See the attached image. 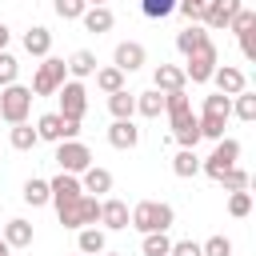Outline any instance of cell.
I'll return each mask as SVG.
<instances>
[{
	"label": "cell",
	"instance_id": "6da1fadb",
	"mask_svg": "<svg viewBox=\"0 0 256 256\" xmlns=\"http://www.w3.org/2000/svg\"><path fill=\"white\" fill-rule=\"evenodd\" d=\"M128 224H132L136 232H168V228L176 224V212H172V204H164V200H140V204L128 212Z\"/></svg>",
	"mask_w": 256,
	"mask_h": 256
},
{
	"label": "cell",
	"instance_id": "7a4b0ae2",
	"mask_svg": "<svg viewBox=\"0 0 256 256\" xmlns=\"http://www.w3.org/2000/svg\"><path fill=\"white\" fill-rule=\"evenodd\" d=\"M228 116H232V96H224V92L204 96V112L196 116V124H200V140H220Z\"/></svg>",
	"mask_w": 256,
	"mask_h": 256
},
{
	"label": "cell",
	"instance_id": "3957f363",
	"mask_svg": "<svg viewBox=\"0 0 256 256\" xmlns=\"http://www.w3.org/2000/svg\"><path fill=\"white\" fill-rule=\"evenodd\" d=\"M64 80H68V64L60 56H40L36 76H32V96H56Z\"/></svg>",
	"mask_w": 256,
	"mask_h": 256
},
{
	"label": "cell",
	"instance_id": "277c9868",
	"mask_svg": "<svg viewBox=\"0 0 256 256\" xmlns=\"http://www.w3.org/2000/svg\"><path fill=\"white\" fill-rule=\"evenodd\" d=\"M32 88H24V84H4L0 88V116L8 120V124H20V120H28V112H32Z\"/></svg>",
	"mask_w": 256,
	"mask_h": 256
},
{
	"label": "cell",
	"instance_id": "5b68a950",
	"mask_svg": "<svg viewBox=\"0 0 256 256\" xmlns=\"http://www.w3.org/2000/svg\"><path fill=\"white\" fill-rule=\"evenodd\" d=\"M60 212V224L64 228H92V224H100V200L96 196H80V200H72V204H64V208H56Z\"/></svg>",
	"mask_w": 256,
	"mask_h": 256
},
{
	"label": "cell",
	"instance_id": "8992f818",
	"mask_svg": "<svg viewBox=\"0 0 256 256\" xmlns=\"http://www.w3.org/2000/svg\"><path fill=\"white\" fill-rule=\"evenodd\" d=\"M236 160H240V140H232V136L224 140V136H220V140H216V148H212V156H208V160H200V172H204L208 180H220V172H228Z\"/></svg>",
	"mask_w": 256,
	"mask_h": 256
},
{
	"label": "cell",
	"instance_id": "52a82bcc",
	"mask_svg": "<svg viewBox=\"0 0 256 256\" xmlns=\"http://www.w3.org/2000/svg\"><path fill=\"white\" fill-rule=\"evenodd\" d=\"M56 96H60V116L80 124L84 112H88V88H84L80 80H64V84L56 88Z\"/></svg>",
	"mask_w": 256,
	"mask_h": 256
},
{
	"label": "cell",
	"instance_id": "ba28073f",
	"mask_svg": "<svg viewBox=\"0 0 256 256\" xmlns=\"http://www.w3.org/2000/svg\"><path fill=\"white\" fill-rule=\"evenodd\" d=\"M188 64H184V76L192 80V84H208L212 80V72H216V64H220V52H216V44H204V48H196L192 56H184Z\"/></svg>",
	"mask_w": 256,
	"mask_h": 256
},
{
	"label": "cell",
	"instance_id": "9c48e42d",
	"mask_svg": "<svg viewBox=\"0 0 256 256\" xmlns=\"http://www.w3.org/2000/svg\"><path fill=\"white\" fill-rule=\"evenodd\" d=\"M76 132H80V124H76V120H64L60 112H44V116L36 120V136H40V140H52V144L76 140Z\"/></svg>",
	"mask_w": 256,
	"mask_h": 256
},
{
	"label": "cell",
	"instance_id": "30bf717a",
	"mask_svg": "<svg viewBox=\"0 0 256 256\" xmlns=\"http://www.w3.org/2000/svg\"><path fill=\"white\" fill-rule=\"evenodd\" d=\"M56 164H60V172L80 176V172L92 164V152H88V144H80V140H60V144H56Z\"/></svg>",
	"mask_w": 256,
	"mask_h": 256
},
{
	"label": "cell",
	"instance_id": "8fae6325",
	"mask_svg": "<svg viewBox=\"0 0 256 256\" xmlns=\"http://www.w3.org/2000/svg\"><path fill=\"white\" fill-rule=\"evenodd\" d=\"M240 8H244L240 0H208V4L200 8V24H204L208 32H220V28H228V20H232Z\"/></svg>",
	"mask_w": 256,
	"mask_h": 256
},
{
	"label": "cell",
	"instance_id": "7c38bea8",
	"mask_svg": "<svg viewBox=\"0 0 256 256\" xmlns=\"http://www.w3.org/2000/svg\"><path fill=\"white\" fill-rule=\"evenodd\" d=\"M48 192H52V204H56V208H64V204H72V200H80V196H84L80 176H72V172L52 176V180H48Z\"/></svg>",
	"mask_w": 256,
	"mask_h": 256
},
{
	"label": "cell",
	"instance_id": "4fadbf2b",
	"mask_svg": "<svg viewBox=\"0 0 256 256\" xmlns=\"http://www.w3.org/2000/svg\"><path fill=\"white\" fill-rule=\"evenodd\" d=\"M144 60H148V52H144V44H136V40H124V44H116V52H112V64H116L124 76L136 72Z\"/></svg>",
	"mask_w": 256,
	"mask_h": 256
},
{
	"label": "cell",
	"instance_id": "5bb4252c",
	"mask_svg": "<svg viewBox=\"0 0 256 256\" xmlns=\"http://www.w3.org/2000/svg\"><path fill=\"white\" fill-rule=\"evenodd\" d=\"M212 80H216V92H224V96H236V92H244V88H248L244 72H240V68H232V64H216Z\"/></svg>",
	"mask_w": 256,
	"mask_h": 256
},
{
	"label": "cell",
	"instance_id": "9a60e30c",
	"mask_svg": "<svg viewBox=\"0 0 256 256\" xmlns=\"http://www.w3.org/2000/svg\"><path fill=\"white\" fill-rule=\"evenodd\" d=\"M152 84H156V92H184V88H188V76H184V68H176V64H160L156 76H152Z\"/></svg>",
	"mask_w": 256,
	"mask_h": 256
},
{
	"label": "cell",
	"instance_id": "2e32d148",
	"mask_svg": "<svg viewBox=\"0 0 256 256\" xmlns=\"http://www.w3.org/2000/svg\"><path fill=\"white\" fill-rule=\"evenodd\" d=\"M108 144L120 148V152H128V148L140 144V128H136L132 120H112V128H108Z\"/></svg>",
	"mask_w": 256,
	"mask_h": 256
},
{
	"label": "cell",
	"instance_id": "e0dca14e",
	"mask_svg": "<svg viewBox=\"0 0 256 256\" xmlns=\"http://www.w3.org/2000/svg\"><path fill=\"white\" fill-rule=\"evenodd\" d=\"M80 188H84L88 196H104V192H112V172H108V168L88 164V168L80 172Z\"/></svg>",
	"mask_w": 256,
	"mask_h": 256
},
{
	"label": "cell",
	"instance_id": "ac0fdd59",
	"mask_svg": "<svg viewBox=\"0 0 256 256\" xmlns=\"http://www.w3.org/2000/svg\"><path fill=\"white\" fill-rule=\"evenodd\" d=\"M100 224H104V228H112V232L128 228V204H124V200H116V196L100 200Z\"/></svg>",
	"mask_w": 256,
	"mask_h": 256
},
{
	"label": "cell",
	"instance_id": "d6986e66",
	"mask_svg": "<svg viewBox=\"0 0 256 256\" xmlns=\"http://www.w3.org/2000/svg\"><path fill=\"white\" fill-rule=\"evenodd\" d=\"M80 20H84V28H88V32H96V36H100V32H108V28L116 24V16H112V8H108V4H88Z\"/></svg>",
	"mask_w": 256,
	"mask_h": 256
},
{
	"label": "cell",
	"instance_id": "ffe728a7",
	"mask_svg": "<svg viewBox=\"0 0 256 256\" xmlns=\"http://www.w3.org/2000/svg\"><path fill=\"white\" fill-rule=\"evenodd\" d=\"M204 44H212V36H208V28H204V24H188V28L176 36L180 56H192V52H196V48H204Z\"/></svg>",
	"mask_w": 256,
	"mask_h": 256
},
{
	"label": "cell",
	"instance_id": "44dd1931",
	"mask_svg": "<svg viewBox=\"0 0 256 256\" xmlns=\"http://www.w3.org/2000/svg\"><path fill=\"white\" fill-rule=\"evenodd\" d=\"M24 52H28V56H48V52H52V32H48L44 24H32V28L24 32Z\"/></svg>",
	"mask_w": 256,
	"mask_h": 256
},
{
	"label": "cell",
	"instance_id": "7402d4cb",
	"mask_svg": "<svg viewBox=\"0 0 256 256\" xmlns=\"http://www.w3.org/2000/svg\"><path fill=\"white\" fill-rule=\"evenodd\" d=\"M0 236H4V244H8V248H28V244H32V224L16 216V220H8V224H4V232H0Z\"/></svg>",
	"mask_w": 256,
	"mask_h": 256
},
{
	"label": "cell",
	"instance_id": "603a6c76",
	"mask_svg": "<svg viewBox=\"0 0 256 256\" xmlns=\"http://www.w3.org/2000/svg\"><path fill=\"white\" fill-rule=\"evenodd\" d=\"M8 144H12L16 152H32V148L40 144V136H36V128H32L28 120H20V124H12V132H8Z\"/></svg>",
	"mask_w": 256,
	"mask_h": 256
},
{
	"label": "cell",
	"instance_id": "cb8c5ba5",
	"mask_svg": "<svg viewBox=\"0 0 256 256\" xmlns=\"http://www.w3.org/2000/svg\"><path fill=\"white\" fill-rule=\"evenodd\" d=\"M64 64H68V76H76V80H84V76H92V72H96V56H92L88 48H76Z\"/></svg>",
	"mask_w": 256,
	"mask_h": 256
},
{
	"label": "cell",
	"instance_id": "d4e9b609",
	"mask_svg": "<svg viewBox=\"0 0 256 256\" xmlns=\"http://www.w3.org/2000/svg\"><path fill=\"white\" fill-rule=\"evenodd\" d=\"M108 112H112L116 120H132V112H136V96H132L128 88L108 92Z\"/></svg>",
	"mask_w": 256,
	"mask_h": 256
},
{
	"label": "cell",
	"instance_id": "484cf974",
	"mask_svg": "<svg viewBox=\"0 0 256 256\" xmlns=\"http://www.w3.org/2000/svg\"><path fill=\"white\" fill-rule=\"evenodd\" d=\"M172 172H176L180 180L196 176V172H200V156H196V148H180V152L172 156Z\"/></svg>",
	"mask_w": 256,
	"mask_h": 256
},
{
	"label": "cell",
	"instance_id": "4316f807",
	"mask_svg": "<svg viewBox=\"0 0 256 256\" xmlns=\"http://www.w3.org/2000/svg\"><path fill=\"white\" fill-rule=\"evenodd\" d=\"M24 204H32V208H44V204H52V192H48V180H40V176H32V180H24Z\"/></svg>",
	"mask_w": 256,
	"mask_h": 256
},
{
	"label": "cell",
	"instance_id": "83f0119b",
	"mask_svg": "<svg viewBox=\"0 0 256 256\" xmlns=\"http://www.w3.org/2000/svg\"><path fill=\"white\" fill-rule=\"evenodd\" d=\"M136 112H140V116H148V120H156V116L164 112V92H156V88L140 92V96H136Z\"/></svg>",
	"mask_w": 256,
	"mask_h": 256
},
{
	"label": "cell",
	"instance_id": "f1b7e54d",
	"mask_svg": "<svg viewBox=\"0 0 256 256\" xmlns=\"http://www.w3.org/2000/svg\"><path fill=\"white\" fill-rule=\"evenodd\" d=\"M104 244H108V240H104V232H100L96 224H92V228H80V240H76V248H80L84 256H100V252H104Z\"/></svg>",
	"mask_w": 256,
	"mask_h": 256
},
{
	"label": "cell",
	"instance_id": "f546056e",
	"mask_svg": "<svg viewBox=\"0 0 256 256\" xmlns=\"http://www.w3.org/2000/svg\"><path fill=\"white\" fill-rule=\"evenodd\" d=\"M92 76H96V88H100V92H120V88H124V72H120L116 64H108V68H96Z\"/></svg>",
	"mask_w": 256,
	"mask_h": 256
},
{
	"label": "cell",
	"instance_id": "4dcf8cb0",
	"mask_svg": "<svg viewBox=\"0 0 256 256\" xmlns=\"http://www.w3.org/2000/svg\"><path fill=\"white\" fill-rule=\"evenodd\" d=\"M232 112H236L244 124H252V120H256V92H248V88L236 92V96H232Z\"/></svg>",
	"mask_w": 256,
	"mask_h": 256
},
{
	"label": "cell",
	"instance_id": "1f68e13d",
	"mask_svg": "<svg viewBox=\"0 0 256 256\" xmlns=\"http://www.w3.org/2000/svg\"><path fill=\"white\" fill-rule=\"evenodd\" d=\"M140 248H144V256H168L172 240H168V232H144Z\"/></svg>",
	"mask_w": 256,
	"mask_h": 256
},
{
	"label": "cell",
	"instance_id": "d6a6232c",
	"mask_svg": "<svg viewBox=\"0 0 256 256\" xmlns=\"http://www.w3.org/2000/svg\"><path fill=\"white\" fill-rule=\"evenodd\" d=\"M216 184H220V188H224V192H240V188H248V172H244V168H236V164H232V168H228V172H220V180H216Z\"/></svg>",
	"mask_w": 256,
	"mask_h": 256
},
{
	"label": "cell",
	"instance_id": "836d02e7",
	"mask_svg": "<svg viewBox=\"0 0 256 256\" xmlns=\"http://www.w3.org/2000/svg\"><path fill=\"white\" fill-rule=\"evenodd\" d=\"M140 12H144L148 20H164V16L176 12V0H140Z\"/></svg>",
	"mask_w": 256,
	"mask_h": 256
},
{
	"label": "cell",
	"instance_id": "e575fe53",
	"mask_svg": "<svg viewBox=\"0 0 256 256\" xmlns=\"http://www.w3.org/2000/svg\"><path fill=\"white\" fill-rule=\"evenodd\" d=\"M228 212H232L236 220H240V216H248V212H252V192H248V188L232 192V196H228Z\"/></svg>",
	"mask_w": 256,
	"mask_h": 256
},
{
	"label": "cell",
	"instance_id": "d590c367",
	"mask_svg": "<svg viewBox=\"0 0 256 256\" xmlns=\"http://www.w3.org/2000/svg\"><path fill=\"white\" fill-rule=\"evenodd\" d=\"M200 256H232V240L228 236H208L200 244Z\"/></svg>",
	"mask_w": 256,
	"mask_h": 256
},
{
	"label": "cell",
	"instance_id": "8d00e7d4",
	"mask_svg": "<svg viewBox=\"0 0 256 256\" xmlns=\"http://www.w3.org/2000/svg\"><path fill=\"white\" fill-rule=\"evenodd\" d=\"M52 8H56L60 20H80L88 4H84V0H52Z\"/></svg>",
	"mask_w": 256,
	"mask_h": 256
},
{
	"label": "cell",
	"instance_id": "74e56055",
	"mask_svg": "<svg viewBox=\"0 0 256 256\" xmlns=\"http://www.w3.org/2000/svg\"><path fill=\"white\" fill-rule=\"evenodd\" d=\"M16 72H20V64H16V56L4 48V52H0V88H4V84H16Z\"/></svg>",
	"mask_w": 256,
	"mask_h": 256
},
{
	"label": "cell",
	"instance_id": "f35d334b",
	"mask_svg": "<svg viewBox=\"0 0 256 256\" xmlns=\"http://www.w3.org/2000/svg\"><path fill=\"white\" fill-rule=\"evenodd\" d=\"M248 28H256V12H252V8H240V12L228 20V32L240 36V32H248Z\"/></svg>",
	"mask_w": 256,
	"mask_h": 256
},
{
	"label": "cell",
	"instance_id": "ab89813d",
	"mask_svg": "<svg viewBox=\"0 0 256 256\" xmlns=\"http://www.w3.org/2000/svg\"><path fill=\"white\" fill-rule=\"evenodd\" d=\"M208 0H176V8L188 16V24H200V8H204Z\"/></svg>",
	"mask_w": 256,
	"mask_h": 256
},
{
	"label": "cell",
	"instance_id": "60d3db41",
	"mask_svg": "<svg viewBox=\"0 0 256 256\" xmlns=\"http://www.w3.org/2000/svg\"><path fill=\"white\" fill-rule=\"evenodd\" d=\"M240 56H244V60H256V28L240 32Z\"/></svg>",
	"mask_w": 256,
	"mask_h": 256
},
{
	"label": "cell",
	"instance_id": "b9f144b4",
	"mask_svg": "<svg viewBox=\"0 0 256 256\" xmlns=\"http://www.w3.org/2000/svg\"><path fill=\"white\" fill-rule=\"evenodd\" d=\"M168 256H200V244L196 240H172Z\"/></svg>",
	"mask_w": 256,
	"mask_h": 256
},
{
	"label": "cell",
	"instance_id": "7bdbcfd3",
	"mask_svg": "<svg viewBox=\"0 0 256 256\" xmlns=\"http://www.w3.org/2000/svg\"><path fill=\"white\" fill-rule=\"evenodd\" d=\"M8 36H12V32H8V24H0V52L8 48Z\"/></svg>",
	"mask_w": 256,
	"mask_h": 256
},
{
	"label": "cell",
	"instance_id": "ee69618b",
	"mask_svg": "<svg viewBox=\"0 0 256 256\" xmlns=\"http://www.w3.org/2000/svg\"><path fill=\"white\" fill-rule=\"evenodd\" d=\"M0 256H8V244H4V236H0Z\"/></svg>",
	"mask_w": 256,
	"mask_h": 256
},
{
	"label": "cell",
	"instance_id": "f6af8a7d",
	"mask_svg": "<svg viewBox=\"0 0 256 256\" xmlns=\"http://www.w3.org/2000/svg\"><path fill=\"white\" fill-rule=\"evenodd\" d=\"M100 256H124V252H100Z\"/></svg>",
	"mask_w": 256,
	"mask_h": 256
},
{
	"label": "cell",
	"instance_id": "bcb514c9",
	"mask_svg": "<svg viewBox=\"0 0 256 256\" xmlns=\"http://www.w3.org/2000/svg\"><path fill=\"white\" fill-rule=\"evenodd\" d=\"M84 4H108V0H84Z\"/></svg>",
	"mask_w": 256,
	"mask_h": 256
},
{
	"label": "cell",
	"instance_id": "7dc6e473",
	"mask_svg": "<svg viewBox=\"0 0 256 256\" xmlns=\"http://www.w3.org/2000/svg\"><path fill=\"white\" fill-rule=\"evenodd\" d=\"M80 256H84V252H80Z\"/></svg>",
	"mask_w": 256,
	"mask_h": 256
}]
</instances>
